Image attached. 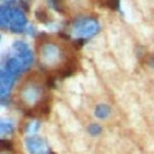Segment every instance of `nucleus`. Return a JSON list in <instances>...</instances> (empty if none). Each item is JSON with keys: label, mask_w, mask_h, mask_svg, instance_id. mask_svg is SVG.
Instances as JSON below:
<instances>
[{"label": "nucleus", "mask_w": 154, "mask_h": 154, "mask_svg": "<svg viewBox=\"0 0 154 154\" xmlns=\"http://www.w3.org/2000/svg\"><path fill=\"white\" fill-rule=\"evenodd\" d=\"M45 96L46 88L38 76H31L26 78L18 90L19 103L26 109L36 108L43 101Z\"/></svg>", "instance_id": "obj_1"}, {"label": "nucleus", "mask_w": 154, "mask_h": 154, "mask_svg": "<svg viewBox=\"0 0 154 154\" xmlns=\"http://www.w3.org/2000/svg\"><path fill=\"white\" fill-rule=\"evenodd\" d=\"M37 54L40 64L46 70L59 69L66 59V51L57 41L46 40L37 47Z\"/></svg>", "instance_id": "obj_2"}, {"label": "nucleus", "mask_w": 154, "mask_h": 154, "mask_svg": "<svg viewBox=\"0 0 154 154\" xmlns=\"http://www.w3.org/2000/svg\"><path fill=\"white\" fill-rule=\"evenodd\" d=\"M99 31V24L95 19L91 18H85L77 20L75 25L72 26V34L76 37H91Z\"/></svg>", "instance_id": "obj_3"}, {"label": "nucleus", "mask_w": 154, "mask_h": 154, "mask_svg": "<svg viewBox=\"0 0 154 154\" xmlns=\"http://www.w3.org/2000/svg\"><path fill=\"white\" fill-rule=\"evenodd\" d=\"M13 48H14V52L17 53V58L23 63L24 67L26 69L32 63V53L30 52L29 47L24 42L18 41V42L14 43Z\"/></svg>", "instance_id": "obj_4"}, {"label": "nucleus", "mask_w": 154, "mask_h": 154, "mask_svg": "<svg viewBox=\"0 0 154 154\" xmlns=\"http://www.w3.org/2000/svg\"><path fill=\"white\" fill-rule=\"evenodd\" d=\"M26 24V18L25 14L20 11V10H12V16H11V22H10V26L13 31H22V29L24 28V25Z\"/></svg>", "instance_id": "obj_5"}, {"label": "nucleus", "mask_w": 154, "mask_h": 154, "mask_svg": "<svg viewBox=\"0 0 154 154\" xmlns=\"http://www.w3.org/2000/svg\"><path fill=\"white\" fill-rule=\"evenodd\" d=\"M24 65L23 63L16 57V58H10L7 61H6V65H5V70L8 71L10 73L17 76L22 72V70H24Z\"/></svg>", "instance_id": "obj_6"}, {"label": "nucleus", "mask_w": 154, "mask_h": 154, "mask_svg": "<svg viewBox=\"0 0 154 154\" xmlns=\"http://www.w3.org/2000/svg\"><path fill=\"white\" fill-rule=\"evenodd\" d=\"M12 10L13 8H11V7H2L0 10V24H1V26H4V28H8L10 26Z\"/></svg>", "instance_id": "obj_7"}, {"label": "nucleus", "mask_w": 154, "mask_h": 154, "mask_svg": "<svg viewBox=\"0 0 154 154\" xmlns=\"http://www.w3.org/2000/svg\"><path fill=\"white\" fill-rule=\"evenodd\" d=\"M109 113H111V108L107 105H99L95 108V116L97 118H101V119L106 118V117H108Z\"/></svg>", "instance_id": "obj_8"}, {"label": "nucleus", "mask_w": 154, "mask_h": 154, "mask_svg": "<svg viewBox=\"0 0 154 154\" xmlns=\"http://www.w3.org/2000/svg\"><path fill=\"white\" fill-rule=\"evenodd\" d=\"M89 131H90L93 135H97V134H100L101 128H100V125H97V124H91V125L89 126Z\"/></svg>", "instance_id": "obj_9"}, {"label": "nucleus", "mask_w": 154, "mask_h": 154, "mask_svg": "<svg viewBox=\"0 0 154 154\" xmlns=\"http://www.w3.org/2000/svg\"><path fill=\"white\" fill-rule=\"evenodd\" d=\"M148 64H149V66L154 67V54H153V55H150V57L148 58Z\"/></svg>", "instance_id": "obj_10"}, {"label": "nucleus", "mask_w": 154, "mask_h": 154, "mask_svg": "<svg viewBox=\"0 0 154 154\" xmlns=\"http://www.w3.org/2000/svg\"><path fill=\"white\" fill-rule=\"evenodd\" d=\"M1 154H12V153H11V152H6L5 149H2V150H1Z\"/></svg>", "instance_id": "obj_11"}]
</instances>
